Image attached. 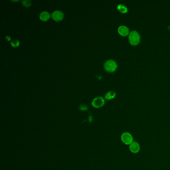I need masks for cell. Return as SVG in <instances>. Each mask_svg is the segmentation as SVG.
Here are the masks:
<instances>
[{"label": "cell", "mask_w": 170, "mask_h": 170, "mask_svg": "<svg viewBox=\"0 0 170 170\" xmlns=\"http://www.w3.org/2000/svg\"><path fill=\"white\" fill-rule=\"evenodd\" d=\"M129 42L132 45L135 46L139 43L140 41V36L138 32L133 31L129 35Z\"/></svg>", "instance_id": "1"}, {"label": "cell", "mask_w": 170, "mask_h": 170, "mask_svg": "<svg viewBox=\"0 0 170 170\" xmlns=\"http://www.w3.org/2000/svg\"><path fill=\"white\" fill-rule=\"evenodd\" d=\"M104 67L106 71L109 72H112L116 70L117 64L114 60L109 59L105 62Z\"/></svg>", "instance_id": "2"}, {"label": "cell", "mask_w": 170, "mask_h": 170, "mask_svg": "<svg viewBox=\"0 0 170 170\" xmlns=\"http://www.w3.org/2000/svg\"><path fill=\"white\" fill-rule=\"evenodd\" d=\"M121 140L124 144L127 145H130L134 141L132 135L127 132L123 133L121 136Z\"/></svg>", "instance_id": "3"}, {"label": "cell", "mask_w": 170, "mask_h": 170, "mask_svg": "<svg viewBox=\"0 0 170 170\" xmlns=\"http://www.w3.org/2000/svg\"><path fill=\"white\" fill-rule=\"evenodd\" d=\"M105 103V100L102 97H97L93 99L91 104L93 107L98 108L103 106Z\"/></svg>", "instance_id": "4"}, {"label": "cell", "mask_w": 170, "mask_h": 170, "mask_svg": "<svg viewBox=\"0 0 170 170\" xmlns=\"http://www.w3.org/2000/svg\"><path fill=\"white\" fill-rule=\"evenodd\" d=\"M52 19L55 21L59 22L63 19V18H64V14L60 11L56 10L52 13Z\"/></svg>", "instance_id": "5"}, {"label": "cell", "mask_w": 170, "mask_h": 170, "mask_svg": "<svg viewBox=\"0 0 170 170\" xmlns=\"http://www.w3.org/2000/svg\"><path fill=\"white\" fill-rule=\"evenodd\" d=\"M129 149L132 153L137 154L140 150V146L138 143L136 141H133L129 145Z\"/></svg>", "instance_id": "6"}, {"label": "cell", "mask_w": 170, "mask_h": 170, "mask_svg": "<svg viewBox=\"0 0 170 170\" xmlns=\"http://www.w3.org/2000/svg\"><path fill=\"white\" fill-rule=\"evenodd\" d=\"M118 32L122 36H126L128 35L129 30L126 26H121L118 29Z\"/></svg>", "instance_id": "7"}, {"label": "cell", "mask_w": 170, "mask_h": 170, "mask_svg": "<svg viewBox=\"0 0 170 170\" xmlns=\"http://www.w3.org/2000/svg\"><path fill=\"white\" fill-rule=\"evenodd\" d=\"M50 15L48 12L46 11L42 12L40 15V18L42 21H46L50 19Z\"/></svg>", "instance_id": "8"}, {"label": "cell", "mask_w": 170, "mask_h": 170, "mask_svg": "<svg viewBox=\"0 0 170 170\" xmlns=\"http://www.w3.org/2000/svg\"><path fill=\"white\" fill-rule=\"evenodd\" d=\"M116 96V93L113 91H110L106 93L105 95V98L107 100H110L114 98Z\"/></svg>", "instance_id": "9"}, {"label": "cell", "mask_w": 170, "mask_h": 170, "mask_svg": "<svg viewBox=\"0 0 170 170\" xmlns=\"http://www.w3.org/2000/svg\"><path fill=\"white\" fill-rule=\"evenodd\" d=\"M117 9L122 13H126L128 11V9L126 6L123 4H119L117 6Z\"/></svg>", "instance_id": "10"}, {"label": "cell", "mask_w": 170, "mask_h": 170, "mask_svg": "<svg viewBox=\"0 0 170 170\" xmlns=\"http://www.w3.org/2000/svg\"><path fill=\"white\" fill-rule=\"evenodd\" d=\"M22 3L23 5L26 7H29L32 4V2L30 0H23Z\"/></svg>", "instance_id": "11"}, {"label": "cell", "mask_w": 170, "mask_h": 170, "mask_svg": "<svg viewBox=\"0 0 170 170\" xmlns=\"http://www.w3.org/2000/svg\"><path fill=\"white\" fill-rule=\"evenodd\" d=\"M11 44L13 47H17L19 46L20 42L18 40H13L11 41Z\"/></svg>", "instance_id": "12"}, {"label": "cell", "mask_w": 170, "mask_h": 170, "mask_svg": "<svg viewBox=\"0 0 170 170\" xmlns=\"http://www.w3.org/2000/svg\"><path fill=\"white\" fill-rule=\"evenodd\" d=\"M79 108H80V109L81 110H86V109H87V106H86V105H84V104H82V105L80 106Z\"/></svg>", "instance_id": "13"}, {"label": "cell", "mask_w": 170, "mask_h": 170, "mask_svg": "<svg viewBox=\"0 0 170 170\" xmlns=\"http://www.w3.org/2000/svg\"><path fill=\"white\" fill-rule=\"evenodd\" d=\"M6 39L8 40V41H9V40H11V38H10V37H9V36H7V37H6Z\"/></svg>", "instance_id": "14"}]
</instances>
